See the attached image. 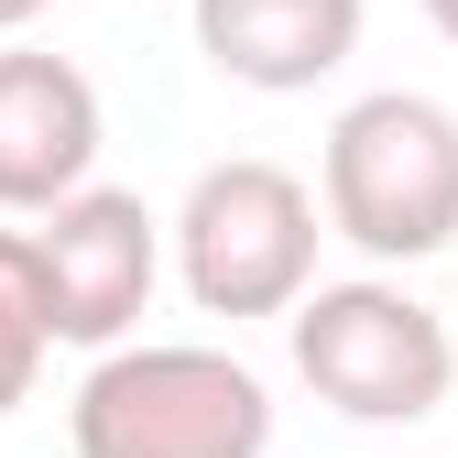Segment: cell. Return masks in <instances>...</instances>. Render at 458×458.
Returning <instances> with one entry per match:
<instances>
[{"mask_svg":"<svg viewBox=\"0 0 458 458\" xmlns=\"http://www.w3.org/2000/svg\"><path fill=\"white\" fill-rule=\"evenodd\" d=\"M317 218L371 273H415V262L458 251V109L426 88L350 98L317 153Z\"/></svg>","mask_w":458,"mask_h":458,"instance_id":"6da1fadb","label":"cell"},{"mask_svg":"<svg viewBox=\"0 0 458 458\" xmlns=\"http://www.w3.org/2000/svg\"><path fill=\"white\" fill-rule=\"evenodd\" d=\"M77 458H273V382L208 338H121L98 350L77 404Z\"/></svg>","mask_w":458,"mask_h":458,"instance_id":"7a4b0ae2","label":"cell"},{"mask_svg":"<svg viewBox=\"0 0 458 458\" xmlns=\"http://www.w3.org/2000/svg\"><path fill=\"white\" fill-rule=\"evenodd\" d=\"M317 186L284 175L273 153H229L186 186V208L164 218V251H175V284L197 295V317H295L306 284H317Z\"/></svg>","mask_w":458,"mask_h":458,"instance_id":"3957f363","label":"cell"},{"mask_svg":"<svg viewBox=\"0 0 458 458\" xmlns=\"http://www.w3.org/2000/svg\"><path fill=\"white\" fill-rule=\"evenodd\" d=\"M295 382L350 426H426L458 382V338L447 317L393 273H350V284H306V306L284 317Z\"/></svg>","mask_w":458,"mask_h":458,"instance_id":"277c9868","label":"cell"},{"mask_svg":"<svg viewBox=\"0 0 458 458\" xmlns=\"http://www.w3.org/2000/svg\"><path fill=\"white\" fill-rule=\"evenodd\" d=\"M33 241V284H44V338L55 350H121L142 327L153 284H164V218L131 186H77L66 208H44Z\"/></svg>","mask_w":458,"mask_h":458,"instance_id":"5b68a950","label":"cell"},{"mask_svg":"<svg viewBox=\"0 0 458 458\" xmlns=\"http://www.w3.org/2000/svg\"><path fill=\"white\" fill-rule=\"evenodd\" d=\"M98 153H109V109L88 66L44 44H0V218L66 208L77 186H98Z\"/></svg>","mask_w":458,"mask_h":458,"instance_id":"8992f818","label":"cell"},{"mask_svg":"<svg viewBox=\"0 0 458 458\" xmlns=\"http://www.w3.org/2000/svg\"><path fill=\"white\" fill-rule=\"evenodd\" d=\"M360 12L371 0H197V55L229 88L306 98L360 55Z\"/></svg>","mask_w":458,"mask_h":458,"instance_id":"52a82bcc","label":"cell"},{"mask_svg":"<svg viewBox=\"0 0 458 458\" xmlns=\"http://www.w3.org/2000/svg\"><path fill=\"white\" fill-rule=\"evenodd\" d=\"M44 360H55V338H44V284H33V241H22V229H0V415H22V404H33Z\"/></svg>","mask_w":458,"mask_h":458,"instance_id":"ba28073f","label":"cell"},{"mask_svg":"<svg viewBox=\"0 0 458 458\" xmlns=\"http://www.w3.org/2000/svg\"><path fill=\"white\" fill-rule=\"evenodd\" d=\"M44 12H55V0H0V44H22V33H33Z\"/></svg>","mask_w":458,"mask_h":458,"instance_id":"9c48e42d","label":"cell"},{"mask_svg":"<svg viewBox=\"0 0 458 458\" xmlns=\"http://www.w3.org/2000/svg\"><path fill=\"white\" fill-rule=\"evenodd\" d=\"M426 22H437V33H447V44H458V0H426Z\"/></svg>","mask_w":458,"mask_h":458,"instance_id":"30bf717a","label":"cell"},{"mask_svg":"<svg viewBox=\"0 0 458 458\" xmlns=\"http://www.w3.org/2000/svg\"><path fill=\"white\" fill-rule=\"evenodd\" d=\"M437 317H447V338H458V295H447V306H437Z\"/></svg>","mask_w":458,"mask_h":458,"instance_id":"8fae6325","label":"cell"}]
</instances>
